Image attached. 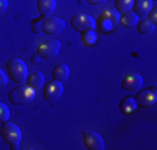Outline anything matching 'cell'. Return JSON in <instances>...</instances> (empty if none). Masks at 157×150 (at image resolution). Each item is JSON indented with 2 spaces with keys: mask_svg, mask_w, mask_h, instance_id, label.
I'll use <instances>...</instances> for the list:
<instances>
[{
  "mask_svg": "<svg viewBox=\"0 0 157 150\" xmlns=\"http://www.w3.org/2000/svg\"><path fill=\"white\" fill-rule=\"evenodd\" d=\"M142 87V77L139 73H130L122 80V88L127 92H137Z\"/></svg>",
  "mask_w": 157,
  "mask_h": 150,
  "instance_id": "obj_11",
  "label": "cell"
},
{
  "mask_svg": "<svg viewBox=\"0 0 157 150\" xmlns=\"http://www.w3.org/2000/svg\"><path fill=\"white\" fill-rule=\"evenodd\" d=\"M62 82H50V84H47L45 90H44V99H45V102L48 103H54L57 102L59 99H60L62 95Z\"/></svg>",
  "mask_w": 157,
  "mask_h": 150,
  "instance_id": "obj_8",
  "label": "cell"
},
{
  "mask_svg": "<svg viewBox=\"0 0 157 150\" xmlns=\"http://www.w3.org/2000/svg\"><path fill=\"white\" fill-rule=\"evenodd\" d=\"M90 5H100V3H104V2H107V0H87Z\"/></svg>",
  "mask_w": 157,
  "mask_h": 150,
  "instance_id": "obj_25",
  "label": "cell"
},
{
  "mask_svg": "<svg viewBox=\"0 0 157 150\" xmlns=\"http://www.w3.org/2000/svg\"><path fill=\"white\" fill-rule=\"evenodd\" d=\"M84 145L89 150H102L104 148V140L97 132L85 130L84 132Z\"/></svg>",
  "mask_w": 157,
  "mask_h": 150,
  "instance_id": "obj_9",
  "label": "cell"
},
{
  "mask_svg": "<svg viewBox=\"0 0 157 150\" xmlns=\"http://www.w3.org/2000/svg\"><path fill=\"white\" fill-rule=\"evenodd\" d=\"M137 32L140 33V35H151L152 32H154V28H155V25L152 24L151 20H147V18H142V20L137 22Z\"/></svg>",
  "mask_w": 157,
  "mask_h": 150,
  "instance_id": "obj_17",
  "label": "cell"
},
{
  "mask_svg": "<svg viewBox=\"0 0 157 150\" xmlns=\"http://www.w3.org/2000/svg\"><path fill=\"white\" fill-rule=\"evenodd\" d=\"M119 107H121L122 112H125V114H130V112H134V110L137 108V103H136V100H134V99L127 97V99H124V100L121 102V105H119Z\"/></svg>",
  "mask_w": 157,
  "mask_h": 150,
  "instance_id": "obj_18",
  "label": "cell"
},
{
  "mask_svg": "<svg viewBox=\"0 0 157 150\" xmlns=\"http://www.w3.org/2000/svg\"><path fill=\"white\" fill-rule=\"evenodd\" d=\"M132 7H134V13H136L137 17H145V15L152 10L154 2H152V0H136V2L132 3Z\"/></svg>",
  "mask_w": 157,
  "mask_h": 150,
  "instance_id": "obj_12",
  "label": "cell"
},
{
  "mask_svg": "<svg viewBox=\"0 0 157 150\" xmlns=\"http://www.w3.org/2000/svg\"><path fill=\"white\" fill-rule=\"evenodd\" d=\"M2 138L10 145V147L18 148V144H20V140H22V132L15 123H12V122L7 120V122H3V125H2Z\"/></svg>",
  "mask_w": 157,
  "mask_h": 150,
  "instance_id": "obj_4",
  "label": "cell"
},
{
  "mask_svg": "<svg viewBox=\"0 0 157 150\" xmlns=\"http://www.w3.org/2000/svg\"><path fill=\"white\" fill-rule=\"evenodd\" d=\"M63 28H65V22L59 17H52L50 15V17H47L45 20L42 22V32L47 33V35H50V37L59 35L60 32H63Z\"/></svg>",
  "mask_w": 157,
  "mask_h": 150,
  "instance_id": "obj_7",
  "label": "cell"
},
{
  "mask_svg": "<svg viewBox=\"0 0 157 150\" xmlns=\"http://www.w3.org/2000/svg\"><path fill=\"white\" fill-rule=\"evenodd\" d=\"M69 75H70L69 67H67L65 63H59V65L54 69V72H52V80H55V82H65L67 78H69Z\"/></svg>",
  "mask_w": 157,
  "mask_h": 150,
  "instance_id": "obj_14",
  "label": "cell"
},
{
  "mask_svg": "<svg viewBox=\"0 0 157 150\" xmlns=\"http://www.w3.org/2000/svg\"><path fill=\"white\" fill-rule=\"evenodd\" d=\"M119 18H121L119 13L112 12V10H105V12H102L99 15V18L95 20V27L102 33H110L115 30V27H117Z\"/></svg>",
  "mask_w": 157,
  "mask_h": 150,
  "instance_id": "obj_3",
  "label": "cell"
},
{
  "mask_svg": "<svg viewBox=\"0 0 157 150\" xmlns=\"http://www.w3.org/2000/svg\"><path fill=\"white\" fill-rule=\"evenodd\" d=\"M35 99V90L30 85H22L9 93V100L13 105H27Z\"/></svg>",
  "mask_w": 157,
  "mask_h": 150,
  "instance_id": "obj_2",
  "label": "cell"
},
{
  "mask_svg": "<svg viewBox=\"0 0 157 150\" xmlns=\"http://www.w3.org/2000/svg\"><path fill=\"white\" fill-rule=\"evenodd\" d=\"M55 7H57L55 0H37V9L42 17H50L55 12Z\"/></svg>",
  "mask_w": 157,
  "mask_h": 150,
  "instance_id": "obj_13",
  "label": "cell"
},
{
  "mask_svg": "<svg viewBox=\"0 0 157 150\" xmlns=\"http://www.w3.org/2000/svg\"><path fill=\"white\" fill-rule=\"evenodd\" d=\"M95 42H97V35L94 30H89V32L82 33V43L85 47H92V45H95Z\"/></svg>",
  "mask_w": 157,
  "mask_h": 150,
  "instance_id": "obj_19",
  "label": "cell"
},
{
  "mask_svg": "<svg viewBox=\"0 0 157 150\" xmlns=\"http://www.w3.org/2000/svg\"><path fill=\"white\" fill-rule=\"evenodd\" d=\"M7 82H9V80H7V75H5V72H3V70H0V88H2V87H5V85H7Z\"/></svg>",
  "mask_w": 157,
  "mask_h": 150,
  "instance_id": "obj_23",
  "label": "cell"
},
{
  "mask_svg": "<svg viewBox=\"0 0 157 150\" xmlns=\"http://www.w3.org/2000/svg\"><path fill=\"white\" fill-rule=\"evenodd\" d=\"M9 117H10V112H9V108H7V105L0 102V123L7 122Z\"/></svg>",
  "mask_w": 157,
  "mask_h": 150,
  "instance_id": "obj_21",
  "label": "cell"
},
{
  "mask_svg": "<svg viewBox=\"0 0 157 150\" xmlns=\"http://www.w3.org/2000/svg\"><path fill=\"white\" fill-rule=\"evenodd\" d=\"M9 7V0H0V13H3Z\"/></svg>",
  "mask_w": 157,
  "mask_h": 150,
  "instance_id": "obj_24",
  "label": "cell"
},
{
  "mask_svg": "<svg viewBox=\"0 0 157 150\" xmlns=\"http://www.w3.org/2000/svg\"><path fill=\"white\" fill-rule=\"evenodd\" d=\"M30 27H32V32L33 33H40L42 32V20L39 18H33V20L30 22Z\"/></svg>",
  "mask_w": 157,
  "mask_h": 150,
  "instance_id": "obj_22",
  "label": "cell"
},
{
  "mask_svg": "<svg viewBox=\"0 0 157 150\" xmlns=\"http://www.w3.org/2000/svg\"><path fill=\"white\" fill-rule=\"evenodd\" d=\"M44 84H45V78H44L42 72H32L30 75H29V78H27V85H30L35 92L42 88Z\"/></svg>",
  "mask_w": 157,
  "mask_h": 150,
  "instance_id": "obj_15",
  "label": "cell"
},
{
  "mask_svg": "<svg viewBox=\"0 0 157 150\" xmlns=\"http://www.w3.org/2000/svg\"><path fill=\"white\" fill-rule=\"evenodd\" d=\"M137 108H149L155 103V92L154 90H142L136 99Z\"/></svg>",
  "mask_w": 157,
  "mask_h": 150,
  "instance_id": "obj_10",
  "label": "cell"
},
{
  "mask_svg": "<svg viewBox=\"0 0 157 150\" xmlns=\"http://www.w3.org/2000/svg\"><path fill=\"white\" fill-rule=\"evenodd\" d=\"M152 2H154V0H152Z\"/></svg>",
  "mask_w": 157,
  "mask_h": 150,
  "instance_id": "obj_28",
  "label": "cell"
},
{
  "mask_svg": "<svg viewBox=\"0 0 157 150\" xmlns=\"http://www.w3.org/2000/svg\"><path fill=\"white\" fill-rule=\"evenodd\" d=\"M149 13H151V22L155 25V10H154V7H152V10H151Z\"/></svg>",
  "mask_w": 157,
  "mask_h": 150,
  "instance_id": "obj_26",
  "label": "cell"
},
{
  "mask_svg": "<svg viewBox=\"0 0 157 150\" xmlns=\"http://www.w3.org/2000/svg\"><path fill=\"white\" fill-rule=\"evenodd\" d=\"M70 25L74 27L75 32H89V30H94L95 27V22L92 17H89V15L85 13H75L72 18H70Z\"/></svg>",
  "mask_w": 157,
  "mask_h": 150,
  "instance_id": "obj_6",
  "label": "cell"
},
{
  "mask_svg": "<svg viewBox=\"0 0 157 150\" xmlns=\"http://www.w3.org/2000/svg\"><path fill=\"white\" fill-rule=\"evenodd\" d=\"M119 22H121L122 25H124L125 28H130V27H136L137 25V22H139V17H137L134 12H125V13H122V17L119 18Z\"/></svg>",
  "mask_w": 157,
  "mask_h": 150,
  "instance_id": "obj_16",
  "label": "cell"
},
{
  "mask_svg": "<svg viewBox=\"0 0 157 150\" xmlns=\"http://www.w3.org/2000/svg\"><path fill=\"white\" fill-rule=\"evenodd\" d=\"M40 62V57H39V55H33V57H32V63H39Z\"/></svg>",
  "mask_w": 157,
  "mask_h": 150,
  "instance_id": "obj_27",
  "label": "cell"
},
{
  "mask_svg": "<svg viewBox=\"0 0 157 150\" xmlns=\"http://www.w3.org/2000/svg\"><path fill=\"white\" fill-rule=\"evenodd\" d=\"M134 0H115V9H117L119 13H125L132 9Z\"/></svg>",
  "mask_w": 157,
  "mask_h": 150,
  "instance_id": "obj_20",
  "label": "cell"
},
{
  "mask_svg": "<svg viewBox=\"0 0 157 150\" xmlns=\"http://www.w3.org/2000/svg\"><path fill=\"white\" fill-rule=\"evenodd\" d=\"M7 75H9L10 80L17 82V84L27 82V77H29L27 63L20 58H10L7 62Z\"/></svg>",
  "mask_w": 157,
  "mask_h": 150,
  "instance_id": "obj_1",
  "label": "cell"
},
{
  "mask_svg": "<svg viewBox=\"0 0 157 150\" xmlns=\"http://www.w3.org/2000/svg\"><path fill=\"white\" fill-rule=\"evenodd\" d=\"M59 50H60V43L57 40H44L37 47V55L42 60H50L59 54Z\"/></svg>",
  "mask_w": 157,
  "mask_h": 150,
  "instance_id": "obj_5",
  "label": "cell"
}]
</instances>
